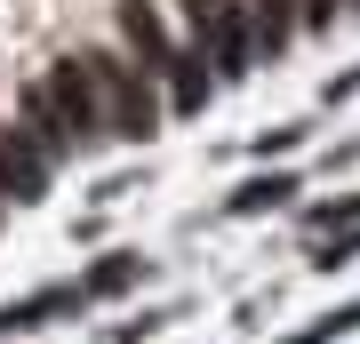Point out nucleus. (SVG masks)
Here are the masks:
<instances>
[{"label":"nucleus","instance_id":"nucleus-4","mask_svg":"<svg viewBox=\"0 0 360 344\" xmlns=\"http://www.w3.org/2000/svg\"><path fill=\"white\" fill-rule=\"evenodd\" d=\"M40 184H49V153H32L25 136L0 128V192H8V200H32Z\"/></svg>","mask_w":360,"mask_h":344},{"label":"nucleus","instance_id":"nucleus-2","mask_svg":"<svg viewBox=\"0 0 360 344\" xmlns=\"http://www.w3.org/2000/svg\"><path fill=\"white\" fill-rule=\"evenodd\" d=\"M40 104L56 113L65 144H96L104 136V113H96V80H89V56H65L49 80H40Z\"/></svg>","mask_w":360,"mask_h":344},{"label":"nucleus","instance_id":"nucleus-8","mask_svg":"<svg viewBox=\"0 0 360 344\" xmlns=\"http://www.w3.org/2000/svg\"><path fill=\"white\" fill-rule=\"evenodd\" d=\"M168 72H176V113H200V96H208V64H193V56H176V64H168Z\"/></svg>","mask_w":360,"mask_h":344},{"label":"nucleus","instance_id":"nucleus-11","mask_svg":"<svg viewBox=\"0 0 360 344\" xmlns=\"http://www.w3.org/2000/svg\"><path fill=\"white\" fill-rule=\"evenodd\" d=\"M352 8H360V0H352Z\"/></svg>","mask_w":360,"mask_h":344},{"label":"nucleus","instance_id":"nucleus-9","mask_svg":"<svg viewBox=\"0 0 360 344\" xmlns=\"http://www.w3.org/2000/svg\"><path fill=\"white\" fill-rule=\"evenodd\" d=\"M272 200H288V177H257V184L232 192V208H248V217H257V208H272Z\"/></svg>","mask_w":360,"mask_h":344},{"label":"nucleus","instance_id":"nucleus-7","mask_svg":"<svg viewBox=\"0 0 360 344\" xmlns=\"http://www.w3.org/2000/svg\"><path fill=\"white\" fill-rule=\"evenodd\" d=\"M136 272H144L136 256H104V265L89 272V288H80V296H120V288H136Z\"/></svg>","mask_w":360,"mask_h":344},{"label":"nucleus","instance_id":"nucleus-3","mask_svg":"<svg viewBox=\"0 0 360 344\" xmlns=\"http://www.w3.org/2000/svg\"><path fill=\"white\" fill-rule=\"evenodd\" d=\"M184 25H193L208 49H217V72H240V64H248V49H257L232 0H184Z\"/></svg>","mask_w":360,"mask_h":344},{"label":"nucleus","instance_id":"nucleus-1","mask_svg":"<svg viewBox=\"0 0 360 344\" xmlns=\"http://www.w3.org/2000/svg\"><path fill=\"white\" fill-rule=\"evenodd\" d=\"M89 80H96V113H104L112 136H153L160 96H153V80H144L129 56H89Z\"/></svg>","mask_w":360,"mask_h":344},{"label":"nucleus","instance_id":"nucleus-5","mask_svg":"<svg viewBox=\"0 0 360 344\" xmlns=\"http://www.w3.org/2000/svg\"><path fill=\"white\" fill-rule=\"evenodd\" d=\"M120 40H129V49L153 64V72H168V64H176V56H168V25L144 8V0H129V8H120Z\"/></svg>","mask_w":360,"mask_h":344},{"label":"nucleus","instance_id":"nucleus-6","mask_svg":"<svg viewBox=\"0 0 360 344\" xmlns=\"http://www.w3.org/2000/svg\"><path fill=\"white\" fill-rule=\"evenodd\" d=\"M248 40H257L264 56H281L296 40V0H257V32H248Z\"/></svg>","mask_w":360,"mask_h":344},{"label":"nucleus","instance_id":"nucleus-10","mask_svg":"<svg viewBox=\"0 0 360 344\" xmlns=\"http://www.w3.org/2000/svg\"><path fill=\"white\" fill-rule=\"evenodd\" d=\"M336 8L345 0H296V25H336Z\"/></svg>","mask_w":360,"mask_h":344}]
</instances>
